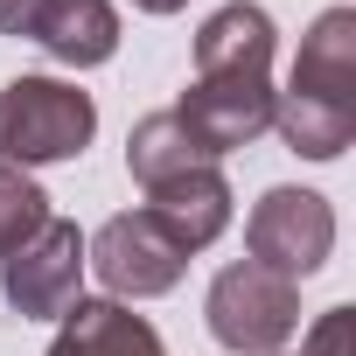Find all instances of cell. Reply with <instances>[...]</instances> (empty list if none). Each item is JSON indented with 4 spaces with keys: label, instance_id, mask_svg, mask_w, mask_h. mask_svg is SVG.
<instances>
[{
    "label": "cell",
    "instance_id": "obj_1",
    "mask_svg": "<svg viewBox=\"0 0 356 356\" xmlns=\"http://www.w3.org/2000/svg\"><path fill=\"white\" fill-rule=\"evenodd\" d=\"M273 15L259 0H231L196 29V84L182 91L175 119L210 161H224L273 133Z\"/></svg>",
    "mask_w": 356,
    "mask_h": 356
},
{
    "label": "cell",
    "instance_id": "obj_2",
    "mask_svg": "<svg viewBox=\"0 0 356 356\" xmlns=\"http://www.w3.org/2000/svg\"><path fill=\"white\" fill-rule=\"evenodd\" d=\"M98 133V105L91 91L63 84V77H15L0 84V168H49L84 154Z\"/></svg>",
    "mask_w": 356,
    "mask_h": 356
},
{
    "label": "cell",
    "instance_id": "obj_3",
    "mask_svg": "<svg viewBox=\"0 0 356 356\" xmlns=\"http://www.w3.org/2000/svg\"><path fill=\"white\" fill-rule=\"evenodd\" d=\"M203 314H210V335L231 356H280L300 328V286L245 259V266H224L210 280Z\"/></svg>",
    "mask_w": 356,
    "mask_h": 356
},
{
    "label": "cell",
    "instance_id": "obj_4",
    "mask_svg": "<svg viewBox=\"0 0 356 356\" xmlns=\"http://www.w3.org/2000/svg\"><path fill=\"white\" fill-rule=\"evenodd\" d=\"M84 273H98L105 300H154V293H175L189 273V252L168 238L161 217L147 210H119L98 224V238L84 245Z\"/></svg>",
    "mask_w": 356,
    "mask_h": 356
},
{
    "label": "cell",
    "instance_id": "obj_5",
    "mask_svg": "<svg viewBox=\"0 0 356 356\" xmlns=\"http://www.w3.org/2000/svg\"><path fill=\"white\" fill-rule=\"evenodd\" d=\"M245 245H252V266H266V273L300 286L335 252V210L314 189H266L252 203V217H245Z\"/></svg>",
    "mask_w": 356,
    "mask_h": 356
},
{
    "label": "cell",
    "instance_id": "obj_6",
    "mask_svg": "<svg viewBox=\"0 0 356 356\" xmlns=\"http://www.w3.org/2000/svg\"><path fill=\"white\" fill-rule=\"evenodd\" d=\"M0 293L22 321H63L84 300V231L49 217L29 245L0 259Z\"/></svg>",
    "mask_w": 356,
    "mask_h": 356
},
{
    "label": "cell",
    "instance_id": "obj_7",
    "mask_svg": "<svg viewBox=\"0 0 356 356\" xmlns=\"http://www.w3.org/2000/svg\"><path fill=\"white\" fill-rule=\"evenodd\" d=\"M286 98L356 112V8H328V15H314V29L300 35V56H293Z\"/></svg>",
    "mask_w": 356,
    "mask_h": 356
},
{
    "label": "cell",
    "instance_id": "obj_8",
    "mask_svg": "<svg viewBox=\"0 0 356 356\" xmlns=\"http://www.w3.org/2000/svg\"><path fill=\"white\" fill-rule=\"evenodd\" d=\"M147 217L168 224V238L182 245V252H203L231 231V182H224V168L217 161H196L182 175H168V182L147 189Z\"/></svg>",
    "mask_w": 356,
    "mask_h": 356
},
{
    "label": "cell",
    "instance_id": "obj_9",
    "mask_svg": "<svg viewBox=\"0 0 356 356\" xmlns=\"http://www.w3.org/2000/svg\"><path fill=\"white\" fill-rule=\"evenodd\" d=\"M49 356H168V349H161L154 321L133 314L126 300H77L56 321Z\"/></svg>",
    "mask_w": 356,
    "mask_h": 356
},
{
    "label": "cell",
    "instance_id": "obj_10",
    "mask_svg": "<svg viewBox=\"0 0 356 356\" xmlns=\"http://www.w3.org/2000/svg\"><path fill=\"white\" fill-rule=\"evenodd\" d=\"M29 42H42L70 70H98L119 56V8L112 0H49Z\"/></svg>",
    "mask_w": 356,
    "mask_h": 356
},
{
    "label": "cell",
    "instance_id": "obj_11",
    "mask_svg": "<svg viewBox=\"0 0 356 356\" xmlns=\"http://www.w3.org/2000/svg\"><path fill=\"white\" fill-rule=\"evenodd\" d=\"M196 161H210V154L189 140V126L175 119V105H168V112H147V119L126 133V168H133L140 189L168 182V175H182V168H196Z\"/></svg>",
    "mask_w": 356,
    "mask_h": 356
},
{
    "label": "cell",
    "instance_id": "obj_12",
    "mask_svg": "<svg viewBox=\"0 0 356 356\" xmlns=\"http://www.w3.org/2000/svg\"><path fill=\"white\" fill-rule=\"evenodd\" d=\"M42 224H49V196L29 182L22 168H0V259H8L15 245H29Z\"/></svg>",
    "mask_w": 356,
    "mask_h": 356
},
{
    "label": "cell",
    "instance_id": "obj_13",
    "mask_svg": "<svg viewBox=\"0 0 356 356\" xmlns=\"http://www.w3.org/2000/svg\"><path fill=\"white\" fill-rule=\"evenodd\" d=\"M300 356H356V314H349V307H328V314L307 328Z\"/></svg>",
    "mask_w": 356,
    "mask_h": 356
},
{
    "label": "cell",
    "instance_id": "obj_14",
    "mask_svg": "<svg viewBox=\"0 0 356 356\" xmlns=\"http://www.w3.org/2000/svg\"><path fill=\"white\" fill-rule=\"evenodd\" d=\"M49 0H0V35H35Z\"/></svg>",
    "mask_w": 356,
    "mask_h": 356
},
{
    "label": "cell",
    "instance_id": "obj_15",
    "mask_svg": "<svg viewBox=\"0 0 356 356\" xmlns=\"http://www.w3.org/2000/svg\"><path fill=\"white\" fill-rule=\"evenodd\" d=\"M140 15H175V8H189V0H133Z\"/></svg>",
    "mask_w": 356,
    "mask_h": 356
}]
</instances>
